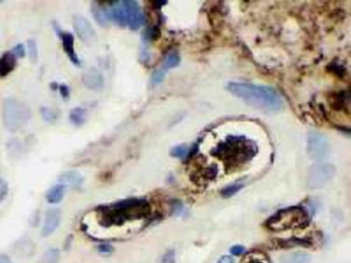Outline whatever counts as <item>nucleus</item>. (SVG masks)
I'll return each instance as SVG.
<instances>
[{"mask_svg":"<svg viewBox=\"0 0 351 263\" xmlns=\"http://www.w3.org/2000/svg\"><path fill=\"white\" fill-rule=\"evenodd\" d=\"M0 263H10V258L5 254H0Z\"/></svg>","mask_w":351,"mask_h":263,"instance_id":"34","label":"nucleus"},{"mask_svg":"<svg viewBox=\"0 0 351 263\" xmlns=\"http://www.w3.org/2000/svg\"><path fill=\"white\" fill-rule=\"evenodd\" d=\"M30 117V110L25 102L14 97H8L3 101L2 122L9 132H17L25 127Z\"/></svg>","mask_w":351,"mask_h":263,"instance_id":"6","label":"nucleus"},{"mask_svg":"<svg viewBox=\"0 0 351 263\" xmlns=\"http://www.w3.org/2000/svg\"><path fill=\"white\" fill-rule=\"evenodd\" d=\"M242 187H243V185H242V184H233V185H230V186H228V187H226V188H224V189L222 190V195H223L224 197H226V198L231 197V196H233L234 194H236V193L238 192V191H240Z\"/></svg>","mask_w":351,"mask_h":263,"instance_id":"23","label":"nucleus"},{"mask_svg":"<svg viewBox=\"0 0 351 263\" xmlns=\"http://www.w3.org/2000/svg\"><path fill=\"white\" fill-rule=\"evenodd\" d=\"M159 263H175L174 250H169L161 257Z\"/></svg>","mask_w":351,"mask_h":263,"instance_id":"26","label":"nucleus"},{"mask_svg":"<svg viewBox=\"0 0 351 263\" xmlns=\"http://www.w3.org/2000/svg\"><path fill=\"white\" fill-rule=\"evenodd\" d=\"M151 205L143 198H129L101 209L102 223L106 226L120 225L127 221L148 217Z\"/></svg>","mask_w":351,"mask_h":263,"instance_id":"2","label":"nucleus"},{"mask_svg":"<svg viewBox=\"0 0 351 263\" xmlns=\"http://www.w3.org/2000/svg\"><path fill=\"white\" fill-rule=\"evenodd\" d=\"M40 114H41V117H42L43 120L48 123H54L57 120V117H58L57 114L52 109H50V107H46V106L41 107Z\"/></svg>","mask_w":351,"mask_h":263,"instance_id":"22","label":"nucleus"},{"mask_svg":"<svg viewBox=\"0 0 351 263\" xmlns=\"http://www.w3.org/2000/svg\"><path fill=\"white\" fill-rule=\"evenodd\" d=\"M27 51L29 54V58L32 63H36L39 60V49L38 44L34 40H29L27 42Z\"/></svg>","mask_w":351,"mask_h":263,"instance_id":"21","label":"nucleus"},{"mask_svg":"<svg viewBox=\"0 0 351 263\" xmlns=\"http://www.w3.org/2000/svg\"><path fill=\"white\" fill-rule=\"evenodd\" d=\"M82 83L86 88L93 91H98L104 86V78L99 70H97L96 68H90L83 74Z\"/></svg>","mask_w":351,"mask_h":263,"instance_id":"11","label":"nucleus"},{"mask_svg":"<svg viewBox=\"0 0 351 263\" xmlns=\"http://www.w3.org/2000/svg\"><path fill=\"white\" fill-rule=\"evenodd\" d=\"M217 263H234V260L232 257H230V256H224L219 260V262Z\"/></svg>","mask_w":351,"mask_h":263,"instance_id":"33","label":"nucleus"},{"mask_svg":"<svg viewBox=\"0 0 351 263\" xmlns=\"http://www.w3.org/2000/svg\"><path fill=\"white\" fill-rule=\"evenodd\" d=\"M228 91L245 103L265 112H278L284 107L283 100L275 89L250 83L231 82Z\"/></svg>","mask_w":351,"mask_h":263,"instance_id":"1","label":"nucleus"},{"mask_svg":"<svg viewBox=\"0 0 351 263\" xmlns=\"http://www.w3.org/2000/svg\"><path fill=\"white\" fill-rule=\"evenodd\" d=\"M180 62V57L176 52H171L169 53L164 61V66L163 68L165 69H169V68H174L176 67Z\"/></svg>","mask_w":351,"mask_h":263,"instance_id":"20","label":"nucleus"},{"mask_svg":"<svg viewBox=\"0 0 351 263\" xmlns=\"http://www.w3.org/2000/svg\"><path fill=\"white\" fill-rule=\"evenodd\" d=\"M13 53L17 58H24L26 55V49H25V45H24L23 44H18L14 46V50H13Z\"/></svg>","mask_w":351,"mask_h":263,"instance_id":"27","label":"nucleus"},{"mask_svg":"<svg viewBox=\"0 0 351 263\" xmlns=\"http://www.w3.org/2000/svg\"><path fill=\"white\" fill-rule=\"evenodd\" d=\"M60 260V251L56 248L46 250L40 256L38 263H58Z\"/></svg>","mask_w":351,"mask_h":263,"instance_id":"19","label":"nucleus"},{"mask_svg":"<svg viewBox=\"0 0 351 263\" xmlns=\"http://www.w3.org/2000/svg\"><path fill=\"white\" fill-rule=\"evenodd\" d=\"M257 153L256 143L244 136H229L212 151L215 157L232 165L243 164L251 160Z\"/></svg>","mask_w":351,"mask_h":263,"instance_id":"3","label":"nucleus"},{"mask_svg":"<svg viewBox=\"0 0 351 263\" xmlns=\"http://www.w3.org/2000/svg\"><path fill=\"white\" fill-rule=\"evenodd\" d=\"M336 174V167L331 163L314 164L308 175V186L311 189H320L328 184Z\"/></svg>","mask_w":351,"mask_h":263,"instance_id":"7","label":"nucleus"},{"mask_svg":"<svg viewBox=\"0 0 351 263\" xmlns=\"http://www.w3.org/2000/svg\"><path fill=\"white\" fill-rule=\"evenodd\" d=\"M91 11L94 16V19L96 20L97 23L99 24V25H101L103 27L107 26L108 22H110V19H108V17H107L105 8H102L101 6H98V5H96V3H94Z\"/></svg>","mask_w":351,"mask_h":263,"instance_id":"18","label":"nucleus"},{"mask_svg":"<svg viewBox=\"0 0 351 263\" xmlns=\"http://www.w3.org/2000/svg\"><path fill=\"white\" fill-rule=\"evenodd\" d=\"M310 257L303 252H295L280 257V263H308Z\"/></svg>","mask_w":351,"mask_h":263,"instance_id":"17","label":"nucleus"},{"mask_svg":"<svg viewBox=\"0 0 351 263\" xmlns=\"http://www.w3.org/2000/svg\"><path fill=\"white\" fill-rule=\"evenodd\" d=\"M58 181H59V184L63 185L64 187L68 186L71 188L78 189L81 187V185L83 183V177L78 172L68 171V172H64L60 175L58 177Z\"/></svg>","mask_w":351,"mask_h":263,"instance_id":"13","label":"nucleus"},{"mask_svg":"<svg viewBox=\"0 0 351 263\" xmlns=\"http://www.w3.org/2000/svg\"><path fill=\"white\" fill-rule=\"evenodd\" d=\"M243 263H267L266 261H264L262 258L260 257H256V256H251L249 258H247L245 261H243Z\"/></svg>","mask_w":351,"mask_h":263,"instance_id":"32","label":"nucleus"},{"mask_svg":"<svg viewBox=\"0 0 351 263\" xmlns=\"http://www.w3.org/2000/svg\"><path fill=\"white\" fill-rule=\"evenodd\" d=\"M308 154L313 160H323L329 156L331 151L330 141L325 135L317 131H311L307 139Z\"/></svg>","mask_w":351,"mask_h":263,"instance_id":"8","label":"nucleus"},{"mask_svg":"<svg viewBox=\"0 0 351 263\" xmlns=\"http://www.w3.org/2000/svg\"><path fill=\"white\" fill-rule=\"evenodd\" d=\"M65 193V187L61 184H57L48 189L45 194V199L50 205H58L62 201Z\"/></svg>","mask_w":351,"mask_h":263,"instance_id":"15","label":"nucleus"},{"mask_svg":"<svg viewBox=\"0 0 351 263\" xmlns=\"http://www.w3.org/2000/svg\"><path fill=\"white\" fill-rule=\"evenodd\" d=\"M230 252H231L232 255H236V256H240L243 254L245 252V249L243 246H241V245H236V246H233L231 248V250H230Z\"/></svg>","mask_w":351,"mask_h":263,"instance_id":"30","label":"nucleus"},{"mask_svg":"<svg viewBox=\"0 0 351 263\" xmlns=\"http://www.w3.org/2000/svg\"><path fill=\"white\" fill-rule=\"evenodd\" d=\"M309 224L307 212L302 207H290L274 214L267 225L274 231L305 228Z\"/></svg>","mask_w":351,"mask_h":263,"instance_id":"5","label":"nucleus"},{"mask_svg":"<svg viewBox=\"0 0 351 263\" xmlns=\"http://www.w3.org/2000/svg\"><path fill=\"white\" fill-rule=\"evenodd\" d=\"M74 28L78 39L88 46H92L97 42V34L88 19L81 16L74 18Z\"/></svg>","mask_w":351,"mask_h":263,"instance_id":"9","label":"nucleus"},{"mask_svg":"<svg viewBox=\"0 0 351 263\" xmlns=\"http://www.w3.org/2000/svg\"><path fill=\"white\" fill-rule=\"evenodd\" d=\"M58 90H59V93L61 94V96H62L63 98L66 99V98L69 97L70 91H69V88H68L66 85H59Z\"/></svg>","mask_w":351,"mask_h":263,"instance_id":"31","label":"nucleus"},{"mask_svg":"<svg viewBox=\"0 0 351 263\" xmlns=\"http://www.w3.org/2000/svg\"><path fill=\"white\" fill-rule=\"evenodd\" d=\"M61 222V213L57 209L48 210L45 214L43 225L41 228V235L46 237L53 234Z\"/></svg>","mask_w":351,"mask_h":263,"instance_id":"10","label":"nucleus"},{"mask_svg":"<svg viewBox=\"0 0 351 263\" xmlns=\"http://www.w3.org/2000/svg\"><path fill=\"white\" fill-rule=\"evenodd\" d=\"M166 76V69L165 68H160L158 70H156L153 77H152V82L154 85H159L164 80Z\"/></svg>","mask_w":351,"mask_h":263,"instance_id":"25","label":"nucleus"},{"mask_svg":"<svg viewBox=\"0 0 351 263\" xmlns=\"http://www.w3.org/2000/svg\"><path fill=\"white\" fill-rule=\"evenodd\" d=\"M59 37L62 40V45L64 52L68 56L69 60L77 66H80V60L75 50V38L69 32H60Z\"/></svg>","mask_w":351,"mask_h":263,"instance_id":"12","label":"nucleus"},{"mask_svg":"<svg viewBox=\"0 0 351 263\" xmlns=\"http://www.w3.org/2000/svg\"><path fill=\"white\" fill-rule=\"evenodd\" d=\"M7 194H8V185L3 178L0 177V202L6 197Z\"/></svg>","mask_w":351,"mask_h":263,"instance_id":"28","label":"nucleus"},{"mask_svg":"<svg viewBox=\"0 0 351 263\" xmlns=\"http://www.w3.org/2000/svg\"><path fill=\"white\" fill-rule=\"evenodd\" d=\"M17 66V57L11 53L6 52L0 57V78L8 76Z\"/></svg>","mask_w":351,"mask_h":263,"instance_id":"14","label":"nucleus"},{"mask_svg":"<svg viewBox=\"0 0 351 263\" xmlns=\"http://www.w3.org/2000/svg\"><path fill=\"white\" fill-rule=\"evenodd\" d=\"M189 153V148L185 145L176 146L171 150V156L175 158H185Z\"/></svg>","mask_w":351,"mask_h":263,"instance_id":"24","label":"nucleus"},{"mask_svg":"<svg viewBox=\"0 0 351 263\" xmlns=\"http://www.w3.org/2000/svg\"><path fill=\"white\" fill-rule=\"evenodd\" d=\"M97 250H98V252L101 253V254H111L114 251V248L110 244L103 243V244H100L98 247H97Z\"/></svg>","mask_w":351,"mask_h":263,"instance_id":"29","label":"nucleus"},{"mask_svg":"<svg viewBox=\"0 0 351 263\" xmlns=\"http://www.w3.org/2000/svg\"><path fill=\"white\" fill-rule=\"evenodd\" d=\"M112 6L105 9L110 21H114L119 26H128L136 30L139 29L145 22V16L137 1L124 0V1L112 2Z\"/></svg>","mask_w":351,"mask_h":263,"instance_id":"4","label":"nucleus"},{"mask_svg":"<svg viewBox=\"0 0 351 263\" xmlns=\"http://www.w3.org/2000/svg\"><path fill=\"white\" fill-rule=\"evenodd\" d=\"M87 111L82 107H75L70 111L69 119L71 123L76 126H81L87 121Z\"/></svg>","mask_w":351,"mask_h":263,"instance_id":"16","label":"nucleus"}]
</instances>
